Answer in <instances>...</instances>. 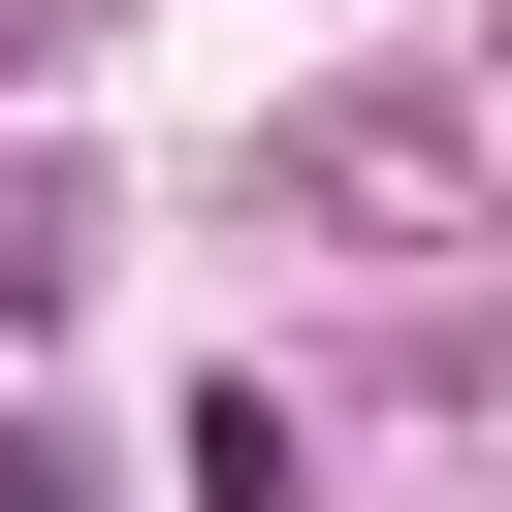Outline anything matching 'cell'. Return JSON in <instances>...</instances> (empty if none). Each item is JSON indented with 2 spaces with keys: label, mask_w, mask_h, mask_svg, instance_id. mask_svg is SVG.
Returning a JSON list of instances; mask_svg holds the SVG:
<instances>
[{
  "label": "cell",
  "mask_w": 512,
  "mask_h": 512,
  "mask_svg": "<svg viewBox=\"0 0 512 512\" xmlns=\"http://www.w3.org/2000/svg\"><path fill=\"white\" fill-rule=\"evenodd\" d=\"M256 192H288V224H448V192H480V96H288Z\"/></svg>",
  "instance_id": "cell-1"
},
{
  "label": "cell",
  "mask_w": 512,
  "mask_h": 512,
  "mask_svg": "<svg viewBox=\"0 0 512 512\" xmlns=\"http://www.w3.org/2000/svg\"><path fill=\"white\" fill-rule=\"evenodd\" d=\"M64 288H96V224H64V192H0V320H64Z\"/></svg>",
  "instance_id": "cell-2"
},
{
  "label": "cell",
  "mask_w": 512,
  "mask_h": 512,
  "mask_svg": "<svg viewBox=\"0 0 512 512\" xmlns=\"http://www.w3.org/2000/svg\"><path fill=\"white\" fill-rule=\"evenodd\" d=\"M0 512H96V480H64V448H32V416H0Z\"/></svg>",
  "instance_id": "cell-3"
}]
</instances>
